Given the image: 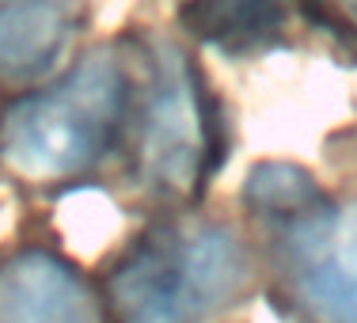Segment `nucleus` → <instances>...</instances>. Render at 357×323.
<instances>
[{
  "mask_svg": "<svg viewBox=\"0 0 357 323\" xmlns=\"http://www.w3.org/2000/svg\"><path fill=\"white\" fill-rule=\"evenodd\" d=\"M130 99L122 57L96 50L54 88L23 91L0 114V167L35 186L76 179L114 149Z\"/></svg>",
  "mask_w": 357,
  "mask_h": 323,
  "instance_id": "nucleus-1",
  "label": "nucleus"
},
{
  "mask_svg": "<svg viewBox=\"0 0 357 323\" xmlns=\"http://www.w3.org/2000/svg\"><path fill=\"white\" fill-rule=\"evenodd\" d=\"M248 285V255L217 220L160 225L118 259L107 304L118 323H202Z\"/></svg>",
  "mask_w": 357,
  "mask_h": 323,
  "instance_id": "nucleus-2",
  "label": "nucleus"
},
{
  "mask_svg": "<svg viewBox=\"0 0 357 323\" xmlns=\"http://www.w3.org/2000/svg\"><path fill=\"white\" fill-rule=\"evenodd\" d=\"M278 228V262L308 323H357V198L331 202L289 167H262L248 190Z\"/></svg>",
  "mask_w": 357,
  "mask_h": 323,
  "instance_id": "nucleus-3",
  "label": "nucleus"
},
{
  "mask_svg": "<svg viewBox=\"0 0 357 323\" xmlns=\"http://www.w3.org/2000/svg\"><path fill=\"white\" fill-rule=\"evenodd\" d=\"M141 183L164 198H194L213 172V118L198 73L172 46L160 50L141 107Z\"/></svg>",
  "mask_w": 357,
  "mask_h": 323,
  "instance_id": "nucleus-4",
  "label": "nucleus"
},
{
  "mask_svg": "<svg viewBox=\"0 0 357 323\" xmlns=\"http://www.w3.org/2000/svg\"><path fill=\"white\" fill-rule=\"evenodd\" d=\"M76 0H0V88L31 91L54 76L80 35Z\"/></svg>",
  "mask_w": 357,
  "mask_h": 323,
  "instance_id": "nucleus-5",
  "label": "nucleus"
},
{
  "mask_svg": "<svg viewBox=\"0 0 357 323\" xmlns=\"http://www.w3.org/2000/svg\"><path fill=\"white\" fill-rule=\"evenodd\" d=\"M0 323H103V304L65 259L31 248L0 262Z\"/></svg>",
  "mask_w": 357,
  "mask_h": 323,
  "instance_id": "nucleus-6",
  "label": "nucleus"
},
{
  "mask_svg": "<svg viewBox=\"0 0 357 323\" xmlns=\"http://www.w3.org/2000/svg\"><path fill=\"white\" fill-rule=\"evenodd\" d=\"M183 23L220 50H255L282 31L285 0H183Z\"/></svg>",
  "mask_w": 357,
  "mask_h": 323,
  "instance_id": "nucleus-7",
  "label": "nucleus"
},
{
  "mask_svg": "<svg viewBox=\"0 0 357 323\" xmlns=\"http://www.w3.org/2000/svg\"><path fill=\"white\" fill-rule=\"evenodd\" d=\"M308 12L327 31H338L357 42V0H308Z\"/></svg>",
  "mask_w": 357,
  "mask_h": 323,
  "instance_id": "nucleus-8",
  "label": "nucleus"
}]
</instances>
